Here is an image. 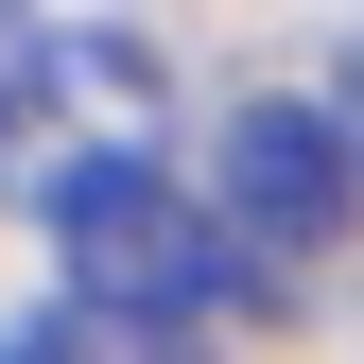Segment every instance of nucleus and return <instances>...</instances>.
Returning <instances> with one entry per match:
<instances>
[{"label": "nucleus", "instance_id": "obj_3", "mask_svg": "<svg viewBox=\"0 0 364 364\" xmlns=\"http://www.w3.org/2000/svg\"><path fill=\"white\" fill-rule=\"evenodd\" d=\"M0 364H208V347H173V330H122V312H35V330H0Z\"/></svg>", "mask_w": 364, "mask_h": 364}, {"label": "nucleus", "instance_id": "obj_2", "mask_svg": "<svg viewBox=\"0 0 364 364\" xmlns=\"http://www.w3.org/2000/svg\"><path fill=\"white\" fill-rule=\"evenodd\" d=\"M191 208H208L243 260H330L347 208H364V173H347V139H330L312 105H278V87H260V105H225V173H208Z\"/></svg>", "mask_w": 364, "mask_h": 364}, {"label": "nucleus", "instance_id": "obj_5", "mask_svg": "<svg viewBox=\"0 0 364 364\" xmlns=\"http://www.w3.org/2000/svg\"><path fill=\"white\" fill-rule=\"evenodd\" d=\"M0 105H18V70H0Z\"/></svg>", "mask_w": 364, "mask_h": 364}, {"label": "nucleus", "instance_id": "obj_1", "mask_svg": "<svg viewBox=\"0 0 364 364\" xmlns=\"http://www.w3.org/2000/svg\"><path fill=\"white\" fill-rule=\"evenodd\" d=\"M53 260H70V312H122V330H173V347H191L208 312H260V260L225 243L139 139H70L53 156Z\"/></svg>", "mask_w": 364, "mask_h": 364}, {"label": "nucleus", "instance_id": "obj_4", "mask_svg": "<svg viewBox=\"0 0 364 364\" xmlns=\"http://www.w3.org/2000/svg\"><path fill=\"white\" fill-rule=\"evenodd\" d=\"M312 122H330V139H347V173H364V35H347V70H330V105H312Z\"/></svg>", "mask_w": 364, "mask_h": 364}]
</instances>
